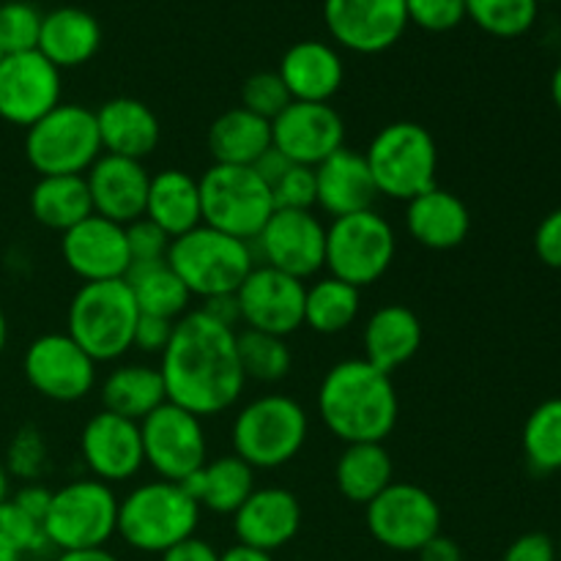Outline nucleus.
Listing matches in <instances>:
<instances>
[{"label":"nucleus","mask_w":561,"mask_h":561,"mask_svg":"<svg viewBox=\"0 0 561 561\" xmlns=\"http://www.w3.org/2000/svg\"><path fill=\"white\" fill-rule=\"evenodd\" d=\"M159 373L170 403L201 420L233 409L247 383L236 329L217 323L201 307L175 321L173 337L159 356Z\"/></svg>","instance_id":"obj_1"},{"label":"nucleus","mask_w":561,"mask_h":561,"mask_svg":"<svg viewBox=\"0 0 561 561\" xmlns=\"http://www.w3.org/2000/svg\"><path fill=\"white\" fill-rule=\"evenodd\" d=\"M318 414L337 442L383 444L398 425V389L367 359L337 362L318 387Z\"/></svg>","instance_id":"obj_2"},{"label":"nucleus","mask_w":561,"mask_h":561,"mask_svg":"<svg viewBox=\"0 0 561 561\" xmlns=\"http://www.w3.org/2000/svg\"><path fill=\"white\" fill-rule=\"evenodd\" d=\"M201 513L195 499L181 482H142L118 502V531L129 548L140 553L170 551L195 537Z\"/></svg>","instance_id":"obj_3"},{"label":"nucleus","mask_w":561,"mask_h":561,"mask_svg":"<svg viewBox=\"0 0 561 561\" xmlns=\"http://www.w3.org/2000/svg\"><path fill=\"white\" fill-rule=\"evenodd\" d=\"M137 318L126 279H104V283H82L75 290L66 312V334L91 356L93 362H115L131 351Z\"/></svg>","instance_id":"obj_4"},{"label":"nucleus","mask_w":561,"mask_h":561,"mask_svg":"<svg viewBox=\"0 0 561 561\" xmlns=\"http://www.w3.org/2000/svg\"><path fill=\"white\" fill-rule=\"evenodd\" d=\"M168 263L192 299L197 296L203 301L236 294L257 266L250 241L233 239L208 225H197L195 230L170 241Z\"/></svg>","instance_id":"obj_5"},{"label":"nucleus","mask_w":561,"mask_h":561,"mask_svg":"<svg viewBox=\"0 0 561 561\" xmlns=\"http://www.w3.org/2000/svg\"><path fill=\"white\" fill-rule=\"evenodd\" d=\"M310 420L301 403L288 394H263L241 405L230 427L233 455L255 471H272L290 463L305 449Z\"/></svg>","instance_id":"obj_6"},{"label":"nucleus","mask_w":561,"mask_h":561,"mask_svg":"<svg viewBox=\"0 0 561 561\" xmlns=\"http://www.w3.org/2000/svg\"><path fill=\"white\" fill-rule=\"evenodd\" d=\"M365 159L378 195L409 203L436 186L438 146L431 131L414 121L381 126L367 146Z\"/></svg>","instance_id":"obj_7"},{"label":"nucleus","mask_w":561,"mask_h":561,"mask_svg":"<svg viewBox=\"0 0 561 561\" xmlns=\"http://www.w3.org/2000/svg\"><path fill=\"white\" fill-rule=\"evenodd\" d=\"M201 184L203 225L241 241H255L263 225L274 214L272 186L255 173V168L239 164H211L197 179Z\"/></svg>","instance_id":"obj_8"},{"label":"nucleus","mask_w":561,"mask_h":561,"mask_svg":"<svg viewBox=\"0 0 561 561\" xmlns=\"http://www.w3.org/2000/svg\"><path fill=\"white\" fill-rule=\"evenodd\" d=\"M42 526L49 546L60 553L104 548L118 531V496L93 477L75 480L53 491Z\"/></svg>","instance_id":"obj_9"},{"label":"nucleus","mask_w":561,"mask_h":561,"mask_svg":"<svg viewBox=\"0 0 561 561\" xmlns=\"http://www.w3.org/2000/svg\"><path fill=\"white\" fill-rule=\"evenodd\" d=\"M99 157L96 115L82 104L60 102L25 129V159L38 175H85Z\"/></svg>","instance_id":"obj_10"},{"label":"nucleus","mask_w":561,"mask_h":561,"mask_svg":"<svg viewBox=\"0 0 561 561\" xmlns=\"http://www.w3.org/2000/svg\"><path fill=\"white\" fill-rule=\"evenodd\" d=\"M398 252V236L387 217L367 208L332 219L327 228V268L332 277L370 288L389 272Z\"/></svg>","instance_id":"obj_11"},{"label":"nucleus","mask_w":561,"mask_h":561,"mask_svg":"<svg viewBox=\"0 0 561 561\" xmlns=\"http://www.w3.org/2000/svg\"><path fill=\"white\" fill-rule=\"evenodd\" d=\"M367 531L378 546L416 553L442 535V507L431 491L414 482H392L365 507Z\"/></svg>","instance_id":"obj_12"},{"label":"nucleus","mask_w":561,"mask_h":561,"mask_svg":"<svg viewBox=\"0 0 561 561\" xmlns=\"http://www.w3.org/2000/svg\"><path fill=\"white\" fill-rule=\"evenodd\" d=\"M142 455L159 480L186 482L208 460L201 416L175 403H162L140 422Z\"/></svg>","instance_id":"obj_13"},{"label":"nucleus","mask_w":561,"mask_h":561,"mask_svg":"<svg viewBox=\"0 0 561 561\" xmlns=\"http://www.w3.org/2000/svg\"><path fill=\"white\" fill-rule=\"evenodd\" d=\"M22 370L33 392L53 403H77L96 387V362L66 332H49L33 340Z\"/></svg>","instance_id":"obj_14"},{"label":"nucleus","mask_w":561,"mask_h":561,"mask_svg":"<svg viewBox=\"0 0 561 561\" xmlns=\"http://www.w3.org/2000/svg\"><path fill=\"white\" fill-rule=\"evenodd\" d=\"M252 244H257L263 266L277 268L301 283L327 268V225L316 217V211L274 208Z\"/></svg>","instance_id":"obj_15"},{"label":"nucleus","mask_w":561,"mask_h":561,"mask_svg":"<svg viewBox=\"0 0 561 561\" xmlns=\"http://www.w3.org/2000/svg\"><path fill=\"white\" fill-rule=\"evenodd\" d=\"M64 80L38 49L0 55V118L27 129L60 104Z\"/></svg>","instance_id":"obj_16"},{"label":"nucleus","mask_w":561,"mask_h":561,"mask_svg":"<svg viewBox=\"0 0 561 561\" xmlns=\"http://www.w3.org/2000/svg\"><path fill=\"white\" fill-rule=\"evenodd\" d=\"M323 22L343 49L378 55L400 42L409 14L405 0H323Z\"/></svg>","instance_id":"obj_17"},{"label":"nucleus","mask_w":561,"mask_h":561,"mask_svg":"<svg viewBox=\"0 0 561 561\" xmlns=\"http://www.w3.org/2000/svg\"><path fill=\"white\" fill-rule=\"evenodd\" d=\"M305 294L307 285L301 279L257 263L236 290L241 323L252 332L288 337L305 327Z\"/></svg>","instance_id":"obj_18"},{"label":"nucleus","mask_w":561,"mask_h":561,"mask_svg":"<svg viewBox=\"0 0 561 561\" xmlns=\"http://www.w3.org/2000/svg\"><path fill=\"white\" fill-rule=\"evenodd\" d=\"M272 146L294 164L318 168L345 146V121L332 104L290 102L272 121Z\"/></svg>","instance_id":"obj_19"},{"label":"nucleus","mask_w":561,"mask_h":561,"mask_svg":"<svg viewBox=\"0 0 561 561\" xmlns=\"http://www.w3.org/2000/svg\"><path fill=\"white\" fill-rule=\"evenodd\" d=\"M60 255L69 272L77 274L82 283L124 279L131 266L126 225L91 214L60 233Z\"/></svg>","instance_id":"obj_20"},{"label":"nucleus","mask_w":561,"mask_h":561,"mask_svg":"<svg viewBox=\"0 0 561 561\" xmlns=\"http://www.w3.org/2000/svg\"><path fill=\"white\" fill-rule=\"evenodd\" d=\"M80 455L93 480L107 485L131 480L146 466L140 422L102 409L82 425Z\"/></svg>","instance_id":"obj_21"},{"label":"nucleus","mask_w":561,"mask_h":561,"mask_svg":"<svg viewBox=\"0 0 561 561\" xmlns=\"http://www.w3.org/2000/svg\"><path fill=\"white\" fill-rule=\"evenodd\" d=\"M85 184L91 192L93 214L99 217L113 219L118 225H129L146 217L151 175H148L146 164L137 159L102 153L85 173Z\"/></svg>","instance_id":"obj_22"},{"label":"nucleus","mask_w":561,"mask_h":561,"mask_svg":"<svg viewBox=\"0 0 561 561\" xmlns=\"http://www.w3.org/2000/svg\"><path fill=\"white\" fill-rule=\"evenodd\" d=\"M301 529V504L288 488H255L233 513V531L241 546L274 553Z\"/></svg>","instance_id":"obj_23"},{"label":"nucleus","mask_w":561,"mask_h":561,"mask_svg":"<svg viewBox=\"0 0 561 561\" xmlns=\"http://www.w3.org/2000/svg\"><path fill=\"white\" fill-rule=\"evenodd\" d=\"M294 102L329 104L345 82L343 55L327 42L305 38L285 49L277 69Z\"/></svg>","instance_id":"obj_24"},{"label":"nucleus","mask_w":561,"mask_h":561,"mask_svg":"<svg viewBox=\"0 0 561 561\" xmlns=\"http://www.w3.org/2000/svg\"><path fill=\"white\" fill-rule=\"evenodd\" d=\"M316 206L332 219L373 208L378 190L365 153L340 148L316 168Z\"/></svg>","instance_id":"obj_25"},{"label":"nucleus","mask_w":561,"mask_h":561,"mask_svg":"<svg viewBox=\"0 0 561 561\" xmlns=\"http://www.w3.org/2000/svg\"><path fill=\"white\" fill-rule=\"evenodd\" d=\"M93 115H96L102 153L142 162V159L157 151L162 126H159L157 113L140 99H107L104 104H99V110H93Z\"/></svg>","instance_id":"obj_26"},{"label":"nucleus","mask_w":561,"mask_h":561,"mask_svg":"<svg viewBox=\"0 0 561 561\" xmlns=\"http://www.w3.org/2000/svg\"><path fill=\"white\" fill-rule=\"evenodd\" d=\"M405 230L425 250H455L469 239V206L455 192L442 190L436 184L405 203Z\"/></svg>","instance_id":"obj_27"},{"label":"nucleus","mask_w":561,"mask_h":561,"mask_svg":"<svg viewBox=\"0 0 561 561\" xmlns=\"http://www.w3.org/2000/svg\"><path fill=\"white\" fill-rule=\"evenodd\" d=\"M365 356L373 367L392 376L398 367L409 365L422 348V321L405 305H383L367 318L362 332Z\"/></svg>","instance_id":"obj_28"},{"label":"nucleus","mask_w":561,"mask_h":561,"mask_svg":"<svg viewBox=\"0 0 561 561\" xmlns=\"http://www.w3.org/2000/svg\"><path fill=\"white\" fill-rule=\"evenodd\" d=\"M102 47V25L96 16L77 5H60L44 14L38 33V53L55 69H77Z\"/></svg>","instance_id":"obj_29"},{"label":"nucleus","mask_w":561,"mask_h":561,"mask_svg":"<svg viewBox=\"0 0 561 561\" xmlns=\"http://www.w3.org/2000/svg\"><path fill=\"white\" fill-rule=\"evenodd\" d=\"M146 217L164 230L170 239L190 233L203 225L201 184L186 170L170 168L151 175L146 201Z\"/></svg>","instance_id":"obj_30"},{"label":"nucleus","mask_w":561,"mask_h":561,"mask_svg":"<svg viewBox=\"0 0 561 561\" xmlns=\"http://www.w3.org/2000/svg\"><path fill=\"white\" fill-rule=\"evenodd\" d=\"M206 142L214 164L252 168L272 148V121L261 118L239 104L211 121Z\"/></svg>","instance_id":"obj_31"},{"label":"nucleus","mask_w":561,"mask_h":561,"mask_svg":"<svg viewBox=\"0 0 561 561\" xmlns=\"http://www.w3.org/2000/svg\"><path fill=\"white\" fill-rule=\"evenodd\" d=\"M181 485L190 491L197 507L217 515H233L255 491V469L239 455H219L206 460L195 474Z\"/></svg>","instance_id":"obj_32"},{"label":"nucleus","mask_w":561,"mask_h":561,"mask_svg":"<svg viewBox=\"0 0 561 561\" xmlns=\"http://www.w3.org/2000/svg\"><path fill=\"white\" fill-rule=\"evenodd\" d=\"M394 482L392 455L383 444H345L334 463V485L351 504H367Z\"/></svg>","instance_id":"obj_33"},{"label":"nucleus","mask_w":561,"mask_h":561,"mask_svg":"<svg viewBox=\"0 0 561 561\" xmlns=\"http://www.w3.org/2000/svg\"><path fill=\"white\" fill-rule=\"evenodd\" d=\"M162 403H168V392H164L162 373L153 365H142V362L118 365L102 383L104 411L124 420L142 422Z\"/></svg>","instance_id":"obj_34"},{"label":"nucleus","mask_w":561,"mask_h":561,"mask_svg":"<svg viewBox=\"0 0 561 561\" xmlns=\"http://www.w3.org/2000/svg\"><path fill=\"white\" fill-rule=\"evenodd\" d=\"M31 214L38 225L66 233L91 217V192L85 175H38L31 190Z\"/></svg>","instance_id":"obj_35"},{"label":"nucleus","mask_w":561,"mask_h":561,"mask_svg":"<svg viewBox=\"0 0 561 561\" xmlns=\"http://www.w3.org/2000/svg\"><path fill=\"white\" fill-rule=\"evenodd\" d=\"M124 279L129 285L131 296H135V305L140 310V316L179 321V318H184L190 312L192 294L181 283L179 274L170 268L168 261L131 263Z\"/></svg>","instance_id":"obj_36"},{"label":"nucleus","mask_w":561,"mask_h":561,"mask_svg":"<svg viewBox=\"0 0 561 561\" xmlns=\"http://www.w3.org/2000/svg\"><path fill=\"white\" fill-rule=\"evenodd\" d=\"M362 310V290L343 279L327 277L307 285L305 294V327L316 334L332 337V334L345 332L356 323Z\"/></svg>","instance_id":"obj_37"},{"label":"nucleus","mask_w":561,"mask_h":561,"mask_svg":"<svg viewBox=\"0 0 561 561\" xmlns=\"http://www.w3.org/2000/svg\"><path fill=\"white\" fill-rule=\"evenodd\" d=\"M236 351H239L241 373L247 381L257 383H277L288 378L294 367V354H290L285 337L266 332H236Z\"/></svg>","instance_id":"obj_38"},{"label":"nucleus","mask_w":561,"mask_h":561,"mask_svg":"<svg viewBox=\"0 0 561 561\" xmlns=\"http://www.w3.org/2000/svg\"><path fill=\"white\" fill-rule=\"evenodd\" d=\"M520 444L526 463L537 474L561 471V398L546 400L531 411L520 433Z\"/></svg>","instance_id":"obj_39"},{"label":"nucleus","mask_w":561,"mask_h":561,"mask_svg":"<svg viewBox=\"0 0 561 561\" xmlns=\"http://www.w3.org/2000/svg\"><path fill=\"white\" fill-rule=\"evenodd\" d=\"M540 0H466V20L496 38H518L535 27Z\"/></svg>","instance_id":"obj_40"},{"label":"nucleus","mask_w":561,"mask_h":561,"mask_svg":"<svg viewBox=\"0 0 561 561\" xmlns=\"http://www.w3.org/2000/svg\"><path fill=\"white\" fill-rule=\"evenodd\" d=\"M44 14L27 0H9L0 5V53H31L38 49Z\"/></svg>","instance_id":"obj_41"},{"label":"nucleus","mask_w":561,"mask_h":561,"mask_svg":"<svg viewBox=\"0 0 561 561\" xmlns=\"http://www.w3.org/2000/svg\"><path fill=\"white\" fill-rule=\"evenodd\" d=\"M5 471L25 482H38L47 469V442L38 427H20L5 449Z\"/></svg>","instance_id":"obj_42"},{"label":"nucleus","mask_w":561,"mask_h":561,"mask_svg":"<svg viewBox=\"0 0 561 561\" xmlns=\"http://www.w3.org/2000/svg\"><path fill=\"white\" fill-rule=\"evenodd\" d=\"M290 102L294 99H290L288 88L279 80L277 71H255L241 85V107L266 121L277 118Z\"/></svg>","instance_id":"obj_43"},{"label":"nucleus","mask_w":561,"mask_h":561,"mask_svg":"<svg viewBox=\"0 0 561 561\" xmlns=\"http://www.w3.org/2000/svg\"><path fill=\"white\" fill-rule=\"evenodd\" d=\"M316 192V168L290 164L272 184L274 208H279V211H312Z\"/></svg>","instance_id":"obj_44"},{"label":"nucleus","mask_w":561,"mask_h":561,"mask_svg":"<svg viewBox=\"0 0 561 561\" xmlns=\"http://www.w3.org/2000/svg\"><path fill=\"white\" fill-rule=\"evenodd\" d=\"M0 542L14 548L20 557L49 546L47 537H44V526L27 513H22L11 499L0 504Z\"/></svg>","instance_id":"obj_45"},{"label":"nucleus","mask_w":561,"mask_h":561,"mask_svg":"<svg viewBox=\"0 0 561 561\" xmlns=\"http://www.w3.org/2000/svg\"><path fill=\"white\" fill-rule=\"evenodd\" d=\"M409 25L427 33L455 31L466 20V0H405Z\"/></svg>","instance_id":"obj_46"},{"label":"nucleus","mask_w":561,"mask_h":561,"mask_svg":"<svg viewBox=\"0 0 561 561\" xmlns=\"http://www.w3.org/2000/svg\"><path fill=\"white\" fill-rule=\"evenodd\" d=\"M170 236L159 225H153L148 217L135 219L126 225V244H129L131 263H153L168 261Z\"/></svg>","instance_id":"obj_47"},{"label":"nucleus","mask_w":561,"mask_h":561,"mask_svg":"<svg viewBox=\"0 0 561 561\" xmlns=\"http://www.w3.org/2000/svg\"><path fill=\"white\" fill-rule=\"evenodd\" d=\"M175 321H168V318L157 316H140L135 327V337H131V348L142 351V354L162 356L164 348H168L170 337H173Z\"/></svg>","instance_id":"obj_48"},{"label":"nucleus","mask_w":561,"mask_h":561,"mask_svg":"<svg viewBox=\"0 0 561 561\" xmlns=\"http://www.w3.org/2000/svg\"><path fill=\"white\" fill-rule=\"evenodd\" d=\"M535 252L548 268H561V208H553L537 225Z\"/></svg>","instance_id":"obj_49"},{"label":"nucleus","mask_w":561,"mask_h":561,"mask_svg":"<svg viewBox=\"0 0 561 561\" xmlns=\"http://www.w3.org/2000/svg\"><path fill=\"white\" fill-rule=\"evenodd\" d=\"M502 561H557V542L542 531H529L510 542Z\"/></svg>","instance_id":"obj_50"},{"label":"nucleus","mask_w":561,"mask_h":561,"mask_svg":"<svg viewBox=\"0 0 561 561\" xmlns=\"http://www.w3.org/2000/svg\"><path fill=\"white\" fill-rule=\"evenodd\" d=\"M11 502H14L22 513H27L31 518H36L38 524H44V515H47L49 502H53V491L38 485V482H25V485L11 496Z\"/></svg>","instance_id":"obj_51"},{"label":"nucleus","mask_w":561,"mask_h":561,"mask_svg":"<svg viewBox=\"0 0 561 561\" xmlns=\"http://www.w3.org/2000/svg\"><path fill=\"white\" fill-rule=\"evenodd\" d=\"M162 561H219V551H214L211 542L201 540V537H190L164 551Z\"/></svg>","instance_id":"obj_52"},{"label":"nucleus","mask_w":561,"mask_h":561,"mask_svg":"<svg viewBox=\"0 0 561 561\" xmlns=\"http://www.w3.org/2000/svg\"><path fill=\"white\" fill-rule=\"evenodd\" d=\"M201 310L206 312L208 318H214V321H217V323H222V327L236 329V323H241L239 301H236V294L214 296V299H206L201 305Z\"/></svg>","instance_id":"obj_53"},{"label":"nucleus","mask_w":561,"mask_h":561,"mask_svg":"<svg viewBox=\"0 0 561 561\" xmlns=\"http://www.w3.org/2000/svg\"><path fill=\"white\" fill-rule=\"evenodd\" d=\"M416 557H420V561H463V551H460V546L455 540L436 535L427 546H422L416 551Z\"/></svg>","instance_id":"obj_54"},{"label":"nucleus","mask_w":561,"mask_h":561,"mask_svg":"<svg viewBox=\"0 0 561 561\" xmlns=\"http://www.w3.org/2000/svg\"><path fill=\"white\" fill-rule=\"evenodd\" d=\"M219 561H274L272 553L266 551H257V548H250V546H233L228 548L225 553H219Z\"/></svg>","instance_id":"obj_55"},{"label":"nucleus","mask_w":561,"mask_h":561,"mask_svg":"<svg viewBox=\"0 0 561 561\" xmlns=\"http://www.w3.org/2000/svg\"><path fill=\"white\" fill-rule=\"evenodd\" d=\"M55 561H118L104 548H91V551H66Z\"/></svg>","instance_id":"obj_56"},{"label":"nucleus","mask_w":561,"mask_h":561,"mask_svg":"<svg viewBox=\"0 0 561 561\" xmlns=\"http://www.w3.org/2000/svg\"><path fill=\"white\" fill-rule=\"evenodd\" d=\"M551 96H553V104H557V110L561 113V64L557 66V71H553L551 77Z\"/></svg>","instance_id":"obj_57"},{"label":"nucleus","mask_w":561,"mask_h":561,"mask_svg":"<svg viewBox=\"0 0 561 561\" xmlns=\"http://www.w3.org/2000/svg\"><path fill=\"white\" fill-rule=\"evenodd\" d=\"M5 499H9V471L0 463V504H3Z\"/></svg>","instance_id":"obj_58"},{"label":"nucleus","mask_w":561,"mask_h":561,"mask_svg":"<svg viewBox=\"0 0 561 561\" xmlns=\"http://www.w3.org/2000/svg\"><path fill=\"white\" fill-rule=\"evenodd\" d=\"M0 561H20V553L5 546V542H0Z\"/></svg>","instance_id":"obj_59"},{"label":"nucleus","mask_w":561,"mask_h":561,"mask_svg":"<svg viewBox=\"0 0 561 561\" xmlns=\"http://www.w3.org/2000/svg\"><path fill=\"white\" fill-rule=\"evenodd\" d=\"M5 340H9V323H5L3 310H0V354H3L5 348Z\"/></svg>","instance_id":"obj_60"},{"label":"nucleus","mask_w":561,"mask_h":561,"mask_svg":"<svg viewBox=\"0 0 561 561\" xmlns=\"http://www.w3.org/2000/svg\"><path fill=\"white\" fill-rule=\"evenodd\" d=\"M0 55H3V53H0Z\"/></svg>","instance_id":"obj_61"}]
</instances>
